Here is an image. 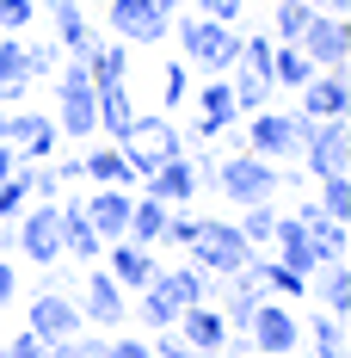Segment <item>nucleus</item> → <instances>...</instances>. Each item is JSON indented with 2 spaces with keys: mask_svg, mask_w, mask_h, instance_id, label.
<instances>
[{
  "mask_svg": "<svg viewBox=\"0 0 351 358\" xmlns=\"http://www.w3.org/2000/svg\"><path fill=\"white\" fill-rule=\"evenodd\" d=\"M50 25H56V50L68 56V62H87L93 56V19H87V6L80 0H50Z\"/></svg>",
  "mask_w": 351,
  "mask_h": 358,
  "instance_id": "2eb2a0df",
  "label": "nucleus"
},
{
  "mask_svg": "<svg viewBox=\"0 0 351 358\" xmlns=\"http://www.w3.org/2000/svg\"><path fill=\"white\" fill-rule=\"evenodd\" d=\"M278 216H283V210H278V198H271V204H246L234 229H241L253 248H271V229H278Z\"/></svg>",
  "mask_w": 351,
  "mask_h": 358,
  "instance_id": "2f4dec72",
  "label": "nucleus"
},
{
  "mask_svg": "<svg viewBox=\"0 0 351 358\" xmlns=\"http://www.w3.org/2000/svg\"><path fill=\"white\" fill-rule=\"evenodd\" d=\"M160 99H167V111H179L185 106V99H191V69H185V62H167V69H160Z\"/></svg>",
  "mask_w": 351,
  "mask_h": 358,
  "instance_id": "e433bc0d",
  "label": "nucleus"
},
{
  "mask_svg": "<svg viewBox=\"0 0 351 358\" xmlns=\"http://www.w3.org/2000/svg\"><path fill=\"white\" fill-rule=\"evenodd\" d=\"M259 303H265V290H259V272L246 266V272H234V278L222 285V322H228V327H246L253 315H259Z\"/></svg>",
  "mask_w": 351,
  "mask_h": 358,
  "instance_id": "393cba45",
  "label": "nucleus"
},
{
  "mask_svg": "<svg viewBox=\"0 0 351 358\" xmlns=\"http://www.w3.org/2000/svg\"><path fill=\"white\" fill-rule=\"evenodd\" d=\"M308 290L320 296V309H327V315H339V322L351 315V266H345V259H333V266L308 272Z\"/></svg>",
  "mask_w": 351,
  "mask_h": 358,
  "instance_id": "a878e982",
  "label": "nucleus"
},
{
  "mask_svg": "<svg viewBox=\"0 0 351 358\" xmlns=\"http://www.w3.org/2000/svg\"><path fill=\"white\" fill-rule=\"evenodd\" d=\"M271 259H283L290 272H320V253H315V241H308V229L296 222V216H278V229H271Z\"/></svg>",
  "mask_w": 351,
  "mask_h": 358,
  "instance_id": "412c9836",
  "label": "nucleus"
},
{
  "mask_svg": "<svg viewBox=\"0 0 351 358\" xmlns=\"http://www.w3.org/2000/svg\"><path fill=\"white\" fill-rule=\"evenodd\" d=\"M99 358H154V352H148L142 334H105L99 340Z\"/></svg>",
  "mask_w": 351,
  "mask_h": 358,
  "instance_id": "4c0bfd02",
  "label": "nucleus"
},
{
  "mask_svg": "<svg viewBox=\"0 0 351 358\" xmlns=\"http://www.w3.org/2000/svg\"><path fill=\"white\" fill-rule=\"evenodd\" d=\"M351 111V80L345 69H315L302 87V111L296 117H345Z\"/></svg>",
  "mask_w": 351,
  "mask_h": 358,
  "instance_id": "dca6fc26",
  "label": "nucleus"
},
{
  "mask_svg": "<svg viewBox=\"0 0 351 358\" xmlns=\"http://www.w3.org/2000/svg\"><path fill=\"white\" fill-rule=\"evenodd\" d=\"M13 296H19V272H13V266H6V259H0V309H6V303H13Z\"/></svg>",
  "mask_w": 351,
  "mask_h": 358,
  "instance_id": "a18cd8bd",
  "label": "nucleus"
},
{
  "mask_svg": "<svg viewBox=\"0 0 351 358\" xmlns=\"http://www.w3.org/2000/svg\"><path fill=\"white\" fill-rule=\"evenodd\" d=\"M308 74H315V62L296 50V43H271V87H308Z\"/></svg>",
  "mask_w": 351,
  "mask_h": 358,
  "instance_id": "cd10ccee",
  "label": "nucleus"
},
{
  "mask_svg": "<svg viewBox=\"0 0 351 358\" xmlns=\"http://www.w3.org/2000/svg\"><path fill=\"white\" fill-rule=\"evenodd\" d=\"M278 185H283V173H278V161H259V155H222V167H216V192L234 204V210H246V204H271L278 198Z\"/></svg>",
  "mask_w": 351,
  "mask_h": 358,
  "instance_id": "7ed1b4c3",
  "label": "nucleus"
},
{
  "mask_svg": "<svg viewBox=\"0 0 351 358\" xmlns=\"http://www.w3.org/2000/svg\"><path fill=\"white\" fill-rule=\"evenodd\" d=\"M13 248L25 253L31 266H56V259H62V235H56V204L31 198L25 210L13 216Z\"/></svg>",
  "mask_w": 351,
  "mask_h": 358,
  "instance_id": "0eeeda50",
  "label": "nucleus"
},
{
  "mask_svg": "<svg viewBox=\"0 0 351 358\" xmlns=\"http://www.w3.org/2000/svg\"><path fill=\"white\" fill-rule=\"evenodd\" d=\"M25 322H31V334H37V340H50V346L87 327V322H80V303H74L68 290H56V285H43L31 303H25Z\"/></svg>",
  "mask_w": 351,
  "mask_h": 358,
  "instance_id": "9b49d317",
  "label": "nucleus"
},
{
  "mask_svg": "<svg viewBox=\"0 0 351 358\" xmlns=\"http://www.w3.org/2000/svg\"><path fill=\"white\" fill-rule=\"evenodd\" d=\"M13 167H19V148H13V143H0V179L13 173Z\"/></svg>",
  "mask_w": 351,
  "mask_h": 358,
  "instance_id": "49530a36",
  "label": "nucleus"
},
{
  "mask_svg": "<svg viewBox=\"0 0 351 358\" xmlns=\"http://www.w3.org/2000/svg\"><path fill=\"white\" fill-rule=\"evenodd\" d=\"M56 235H62V253H74L80 266H99L105 241L93 235V222H87V210H80V198H56Z\"/></svg>",
  "mask_w": 351,
  "mask_h": 358,
  "instance_id": "a211bd4d",
  "label": "nucleus"
},
{
  "mask_svg": "<svg viewBox=\"0 0 351 358\" xmlns=\"http://www.w3.org/2000/svg\"><path fill=\"white\" fill-rule=\"evenodd\" d=\"M302 334H308L315 358H345V322H339V315H327V309H320V315L302 327Z\"/></svg>",
  "mask_w": 351,
  "mask_h": 358,
  "instance_id": "7c9ffc66",
  "label": "nucleus"
},
{
  "mask_svg": "<svg viewBox=\"0 0 351 358\" xmlns=\"http://www.w3.org/2000/svg\"><path fill=\"white\" fill-rule=\"evenodd\" d=\"M105 19H111V31H117V43H130V50H148V43H160V37L173 31V19L154 0H111Z\"/></svg>",
  "mask_w": 351,
  "mask_h": 358,
  "instance_id": "1a4fd4ad",
  "label": "nucleus"
},
{
  "mask_svg": "<svg viewBox=\"0 0 351 358\" xmlns=\"http://www.w3.org/2000/svg\"><path fill=\"white\" fill-rule=\"evenodd\" d=\"M253 272H259V290H265V296H278V303H296V296H308V278H302V272H290L283 259H271L265 248L253 253Z\"/></svg>",
  "mask_w": 351,
  "mask_h": 358,
  "instance_id": "bb28decb",
  "label": "nucleus"
},
{
  "mask_svg": "<svg viewBox=\"0 0 351 358\" xmlns=\"http://www.w3.org/2000/svg\"><path fill=\"white\" fill-rule=\"evenodd\" d=\"M56 130H62V143H93L99 136V99H93L87 62H68L62 80H56Z\"/></svg>",
  "mask_w": 351,
  "mask_h": 358,
  "instance_id": "20e7f679",
  "label": "nucleus"
},
{
  "mask_svg": "<svg viewBox=\"0 0 351 358\" xmlns=\"http://www.w3.org/2000/svg\"><path fill=\"white\" fill-rule=\"evenodd\" d=\"M173 334L191 346V352H210V358L228 346V322H222V309H216V303H191V309H179Z\"/></svg>",
  "mask_w": 351,
  "mask_h": 358,
  "instance_id": "f3484780",
  "label": "nucleus"
},
{
  "mask_svg": "<svg viewBox=\"0 0 351 358\" xmlns=\"http://www.w3.org/2000/svg\"><path fill=\"white\" fill-rule=\"evenodd\" d=\"M197 117H216V124H241L234 117V93H228V74H210L197 87Z\"/></svg>",
  "mask_w": 351,
  "mask_h": 358,
  "instance_id": "c85d7f7f",
  "label": "nucleus"
},
{
  "mask_svg": "<svg viewBox=\"0 0 351 358\" xmlns=\"http://www.w3.org/2000/svg\"><path fill=\"white\" fill-rule=\"evenodd\" d=\"M136 322L148 327V334H160V327H173V322H179V309H173V303H167L154 285H148V290H136Z\"/></svg>",
  "mask_w": 351,
  "mask_h": 358,
  "instance_id": "72a5a7b5",
  "label": "nucleus"
},
{
  "mask_svg": "<svg viewBox=\"0 0 351 358\" xmlns=\"http://www.w3.org/2000/svg\"><path fill=\"white\" fill-rule=\"evenodd\" d=\"M154 290L173 303V309H191V303H210V272H197V266H173V272H154Z\"/></svg>",
  "mask_w": 351,
  "mask_h": 358,
  "instance_id": "b1692460",
  "label": "nucleus"
},
{
  "mask_svg": "<svg viewBox=\"0 0 351 358\" xmlns=\"http://www.w3.org/2000/svg\"><path fill=\"white\" fill-rule=\"evenodd\" d=\"M296 148H302V117H290V111H253L246 117V155H259V161H296Z\"/></svg>",
  "mask_w": 351,
  "mask_h": 358,
  "instance_id": "423d86ee",
  "label": "nucleus"
},
{
  "mask_svg": "<svg viewBox=\"0 0 351 358\" xmlns=\"http://www.w3.org/2000/svg\"><path fill=\"white\" fill-rule=\"evenodd\" d=\"M6 143L19 148V161H56V155H62V130H56V117H43V111L13 106L6 111Z\"/></svg>",
  "mask_w": 351,
  "mask_h": 358,
  "instance_id": "9d476101",
  "label": "nucleus"
},
{
  "mask_svg": "<svg viewBox=\"0 0 351 358\" xmlns=\"http://www.w3.org/2000/svg\"><path fill=\"white\" fill-rule=\"evenodd\" d=\"M0 358H50V340H37L31 327H25V334H13V340H0Z\"/></svg>",
  "mask_w": 351,
  "mask_h": 358,
  "instance_id": "58836bf2",
  "label": "nucleus"
},
{
  "mask_svg": "<svg viewBox=\"0 0 351 358\" xmlns=\"http://www.w3.org/2000/svg\"><path fill=\"white\" fill-rule=\"evenodd\" d=\"M320 210L333 216V222H351V173H327L320 179Z\"/></svg>",
  "mask_w": 351,
  "mask_h": 358,
  "instance_id": "f704fd0d",
  "label": "nucleus"
},
{
  "mask_svg": "<svg viewBox=\"0 0 351 358\" xmlns=\"http://www.w3.org/2000/svg\"><path fill=\"white\" fill-rule=\"evenodd\" d=\"M296 50H302L315 69H345V56H351V31H345V19H333V13H315V19L302 25V37H296Z\"/></svg>",
  "mask_w": 351,
  "mask_h": 358,
  "instance_id": "ddd939ff",
  "label": "nucleus"
},
{
  "mask_svg": "<svg viewBox=\"0 0 351 358\" xmlns=\"http://www.w3.org/2000/svg\"><path fill=\"white\" fill-rule=\"evenodd\" d=\"M185 253H191V266H197V272H210V278H234V272L253 266V253H259V248L246 241L234 222H222V216H197V222H191Z\"/></svg>",
  "mask_w": 351,
  "mask_h": 358,
  "instance_id": "f257e3e1",
  "label": "nucleus"
},
{
  "mask_svg": "<svg viewBox=\"0 0 351 358\" xmlns=\"http://www.w3.org/2000/svg\"><path fill=\"white\" fill-rule=\"evenodd\" d=\"M37 19V0H0V31H25Z\"/></svg>",
  "mask_w": 351,
  "mask_h": 358,
  "instance_id": "a19ab883",
  "label": "nucleus"
},
{
  "mask_svg": "<svg viewBox=\"0 0 351 358\" xmlns=\"http://www.w3.org/2000/svg\"><path fill=\"white\" fill-rule=\"evenodd\" d=\"M13 253V222H0V259Z\"/></svg>",
  "mask_w": 351,
  "mask_h": 358,
  "instance_id": "09e8293b",
  "label": "nucleus"
},
{
  "mask_svg": "<svg viewBox=\"0 0 351 358\" xmlns=\"http://www.w3.org/2000/svg\"><path fill=\"white\" fill-rule=\"evenodd\" d=\"M130 204H136L130 185H93V198H80V210H87L99 241H124L130 235Z\"/></svg>",
  "mask_w": 351,
  "mask_h": 358,
  "instance_id": "4468645a",
  "label": "nucleus"
},
{
  "mask_svg": "<svg viewBox=\"0 0 351 358\" xmlns=\"http://www.w3.org/2000/svg\"><path fill=\"white\" fill-rule=\"evenodd\" d=\"M74 303H80V322H93V327H124L130 322V290L117 285L105 266L87 272V290H80Z\"/></svg>",
  "mask_w": 351,
  "mask_h": 358,
  "instance_id": "f8f14e48",
  "label": "nucleus"
},
{
  "mask_svg": "<svg viewBox=\"0 0 351 358\" xmlns=\"http://www.w3.org/2000/svg\"><path fill=\"white\" fill-rule=\"evenodd\" d=\"M308 6H315V13H333V19H345V6H351V0H308Z\"/></svg>",
  "mask_w": 351,
  "mask_h": 358,
  "instance_id": "de8ad7c7",
  "label": "nucleus"
},
{
  "mask_svg": "<svg viewBox=\"0 0 351 358\" xmlns=\"http://www.w3.org/2000/svg\"><path fill=\"white\" fill-rule=\"evenodd\" d=\"M0 143H6V111H0Z\"/></svg>",
  "mask_w": 351,
  "mask_h": 358,
  "instance_id": "3c124183",
  "label": "nucleus"
},
{
  "mask_svg": "<svg viewBox=\"0 0 351 358\" xmlns=\"http://www.w3.org/2000/svg\"><path fill=\"white\" fill-rule=\"evenodd\" d=\"M93 99H99V136H105V143H124V136H130V117H136L130 87H124V80H99Z\"/></svg>",
  "mask_w": 351,
  "mask_h": 358,
  "instance_id": "4be33fe9",
  "label": "nucleus"
},
{
  "mask_svg": "<svg viewBox=\"0 0 351 358\" xmlns=\"http://www.w3.org/2000/svg\"><path fill=\"white\" fill-rule=\"evenodd\" d=\"M148 352H154V358H210V352H191V346L173 334V327H160V334L148 340Z\"/></svg>",
  "mask_w": 351,
  "mask_h": 358,
  "instance_id": "79ce46f5",
  "label": "nucleus"
},
{
  "mask_svg": "<svg viewBox=\"0 0 351 358\" xmlns=\"http://www.w3.org/2000/svg\"><path fill=\"white\" fill-rule=\"evenodd\" d=\"M241 334L253 340V352H265V358H290L296 346H302V322L290 315V303H278V296H265L259 315H253Z\"/></svg>",
  "mask_w": 351,
  "mask_h": 358,
  "instance_id": "6e6552de",
  "label": "nucleus"
},
{
  "mask_svg": "<svg viewBox=\"0 0 351 358\" xmlns=\"http://www.w3.org/2000/svg\"><path fill=\"white\" fill-rule=\"evenodd\" d=\"M173 25H179V50H185L179 62H185V69L228 74L234 62H241V31H234V25H216V19H204V13H197V19L179 13Z\"/></svg>",
  "mask_w": 351,
  "mask_h": 358,
  "instance_id": "f03ea898",
  "label": "nucleus"
},
{
  "mask_svg": "<svg viewBox=\"0 0 351 358\" xmlns=\"http://www.w3.org/2000/svg\"><path fill=\"white\" fill-rule=\"evenodd\" d=\"M50 358H99V334H87V327H80V334H68V340H56Z\"/></svg>",
  "mask_w": 351,
  "mask_h": 358,
  "instance_id": "ea45409f",
  "label": "nucleus"
},
{
  "mask_svg": "<svg viewBox=\"0 0 351 358\" xmlns=\"http://www.w3.org/2000/svg\"><path fill=\"white\" fill-rule=\"evenodd\" d=\"M296 155L308 161V173H315V179L345 173V155H351L345 117H302V148H296Z\"/></svg>",
  "mask_w": 351,
  "mask_h": 358,
  "instance_id": "39448f33",
  "label": "nucleus"
},
{
  "mask_svg": "<svg viewBox=\"0 0 351 358\" xmlns=\"http://www.w3.org/2000/svg\"><path fill=\"white\" fill-rule=\"evenodd\" d=\"M154 6H160L167 19H179V13H185V0H154Z\"/></svg>",
  "mask_w": 351,
  "mask_h": 358,
  "instance_id": "8fccbe9b",
  "label": "nucleus"
},
{
  "mask_svg": "<svg viewBox=\"0 0 351 358\" xmlns=\"http://www.w3.org/2000/svg\"><path fill=\"white\" fill-rule=\"evenodd\" d=\"M50 173H56V185L68 192V185H80V155H56L50 161Z\"/></svg>",
  "mask_w": 351,
  "mask_h": 358,
  "instance_id": "c03bdc74",
  "label": "nucleus"
},
{
  "mask_svg": "<svg viewBox=\"0 0 351 358\" xmlns=\"http://www.w3.org/2000/svg\"><path fill=\"white\" fill-rule=\"evenodd\" d=\"M204 6V19H216V25H241V0H197Z\"/></svg>",
  "mask_w": 351,
  "mask_h": 358,
  "instance_id": "37998d69",
  "label": "nucleus"
},
{
  "mask_svg": "<svg viewBox=\"0 0 351 358\" xmlns=\"http://www.w3.org/2000/svg\"><path fill=\"white\" fill-rule=\"evenodd\" d=\"M253 358H265V352H253Z\"/></svg>",
  "mask_w": 351,
  "mask_h": 358,
  "instance_id": "603ef678",
  "label": "nucleus"
},
{
  "mask_svg": "<svg viewBox=\"0 0 351 358\" xmlns=\"http://www.w3.org/2000/svg\"><path fill=\"white\" fill-rule=\"evenodd\" d=\"M0 80H31V87H37L31 56H25V37H19V31H0Z\"/></svg>",
  "mask_w": 351,
  "mask_h": 358,
  "instance_id": "473e14b6",
  "label": "nucleus"
},
{
  "mask_svg": "<svg viewBox=\"0 0 351 358\" xmlns=\"http://www.w3.org/2000/svg\"><path fill=\"white\" fill-rule=\"evenodd\" d=\"M80 179H93V185H136V173H130V161H124L117 143H87L80 148Z\"/></svg>",
  "mask_w": 351,
  "mask_h": 358,
  "instance_id": "5701e85b",
  "label": "nucleus"
},
{
  "mask_svg": "<svg viewBox=\"0 0 351 358\" xmlns=\"http://www.w3.org/2000/svg\"><path fill=\"white\" fill-rule=\"evenodd\" d=\"M308 19H315V6H308V0H278V13H271V25H278V31H271V37H278V43H296Z\"/></svg>",
  "mask_w": 351,
  "mask_h": 358,
  "instance_id": "c9c22d12",
  "label": "nucleus"
},
{
  "mask_svg": "<svg viewBox=\"0 0 351 358\" xmlns=\"http://www.w3.org/2000/svg\"><path fill=\"white\" fill-rule=\"evenodd\" d=\"M31 167H37V161H19L13 173L0 179V222H13V216L31 204Z\"/></svg>",
  "mask_w": 351,
  "mask_h": 358,
  "instance_id": "c756f323",
  "label": "nucleus"
},
{
  "mask_svg": "<svg viewBox=\"0 0 351 358\" xmlns=\"http://www.w3.org/2000/svg\"><path fill=\"white\" fill-rule=\"evenodd\" d=\"M105 272H111L124 290H148L160 266H154V253L136 248V241H105Z\"/></svg>",
  "mask_w": 351,
  "mask_h": 358,
  "instance_id": "6ab92c4d",
  "label": "nucleus"
},
{
  "mask_svg": "<svg viewBox=\"0 0 351 358\" xmlns=\"http://www.w3.org/2000/svg\"><path fill=\"white\" fill-rule=\"evenodd\" d=\"M142 192L148 198H160V204H191V192H197V173H191V155H173V161H160L154 173L142 179Z\"/></svg>",
  "mask_w": 351,
  "mask_h": 358,
  "instance_id": "aec40b11",
  "label": "nucleus"
}]
</instances>
